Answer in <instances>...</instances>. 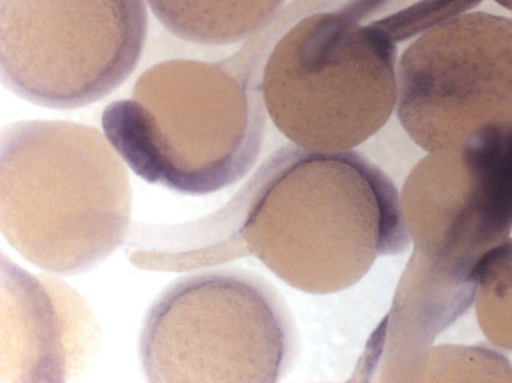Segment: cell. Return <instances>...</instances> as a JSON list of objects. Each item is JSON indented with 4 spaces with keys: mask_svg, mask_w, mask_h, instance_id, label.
<instances>
[{
    "mask_svg": "<svg viewBox=\"0 0 512 383\" xmlns=\"http://www.w3.org/2000/svg\"><path fill=\"white\" fill-rule=\"evenodd\" d=\"M40 281L24 271V296L7 290L8 368L21 363L18 377L24 381H57L85 353L90 316L70 288Z\"/></svg>",
    "mask_w": 512,
    "mask_h": 383,
    "instance_id": "9c48e42d",
    "label": "cell"
},
{
    "mask_svg": "<svg viewBox=\"0 0 512 383\" xmlns=\"http://www.w3.org/2000/svg\"><path fill=\"white\" fill-rule=\"evenodd\" d=\"M94 127L24 120L0 137V228L30 263L72 275L124 241L132 190L120 155Z\"/></svg>",
    "mask_w": 512,
    "mask_h": 383,
    "instance_id": "3957f363",
    "label": "cell"
},
{
    "mask_svg": "<svg viewBox=\"0 0 512 383\" xmlns=\"http://www.w3.org/2000/svg\"><path fill=\"white\" fill-rule=\"evenodd\" d=\"M287 350L269 293L241 275L183 278L155 301L140 338L151 382H274Z\"/></svg>",
    "mask_w": 512,
    "mask_h": 383,
    "instance_id": "8992f818",
    "label": "cell"
},
{
    "mask_svg": "<svg viewBox=\"0 0 512 383\" xmlns=\"http://www.w3.org/2000/svg\"><path fill=\"white\" fill-rule=\"evenodd\" d=\"M396 110L427 152L512 121V19L463 13L423 31L399 59Z\"/></svg>",
    "mask_w": 512,
    "mask_h": 383,
    "instance_id": "52a82bcc",
    "label": "cell"
},
{
    "mask_svg": "<svg viewBox=\"0 0 512 383\" xmlns=\"http://www.w3.org/2000/svg\"><path fill=\"white\" fill-rule=\"evenodd\" d=\"M148 33L144 0H0V75L51 109L103 99L136 68Z\"/></svg>",
    "mask_w": 512,
    "mask_h": 383,
    "instance_id": "5b68a950",
    "label": "cell"
},
{
    "mask_svg": "<svg viewBox=\"0 0 512 383\" xmlns=\"http://www.w3.org/2000/svg\"><path fill=\"white\" fill-rule=\"evenodd\" d=\"M482 0H422L416 4L421 22L431 27L452 17L466 13ZM512 11V0H494Z\"/></svg>",
    "mask_w": 512,
    "mask_h": 383,
    "instance_id": "8fae6325",
    "label": "cell"
},
{
    "mask_svg": "<svg viewBox=\"0 0 512 383\" xmlns=\"http://www.w3.org/2000/svg\"><path fill=\"white\" fill-rule=\"evenodd\" d=\"M410 234L444 256L476 260L512 229V121L487 123L460 145L428 152L400 196Z\"/></svg>",
    "mask_w": 512,
    "mask_h": 383,
    "instance_id": "ba28073f",
    "label": "cell"
},
{
    "mask_svg": "<svg viewBox=\"0 0 512 383\" xmlns=\"http://www.w3.org/2000/svg\"><path fill=\"white\" fill-rule=\"evenodd\" d=\"M362 8L307 16L269 51L261 92L271 120L304 149L349 151L374 135L397 102L396 45Z\"/></svg>",
    "mask_w": 512,
    "mask_h": 383,
    "instance_id": "277c9868",
    "label": "cell"
},
{
    "mask_svg": "<svg viewBox=\"0 0 512 383\" xmlns=\"http://www.w3.org/2000/svg\"><path fill=\"white\" fill-rule=\"evenodd\" d=\"M273 37L221 61L170 59L144 71L131 97L102 112L105 137L131 170L188 195L240 180L261 148L265 106L256 67Z\"/></svg>",
    "mask_w": 512,
    "mask_h": 383,
    "instance_id": "7a4b0ae2",
    "label": "cell"
},
{
    "mask_svg": "<svg viewBox=\"0 0 512 383\" xmlns=\"http://www.w3.org/2000/svg\"><path fill=\"white\" fill-rule=\"evenodd\" d=\"M175 37L201 45H226L265 29L286 0H146Z\"/></svg>",
    "mask_w": 512,
    "mask_h": 383,
    "instance_id": "30bf717a",
    "label": "cell"
},
{
    "mask_svg": "<svg viewBox=\"0 0 512 383\" xmlns=\"http://www.w3.org/2000/svg\"><path fill=\"white\" fill-rule=\"evenodd\" d=\"M227 206L237 225L222 246L226 256L247 252L312 294L352 286L378 257L411 241L392 181L350 150L282 147Z\"/></svg>",
    "mask_w": 512,
    "mask_h": 383,
    "instance_id": "6da1fadb",
    "label": "cell"
}]
</instances>
